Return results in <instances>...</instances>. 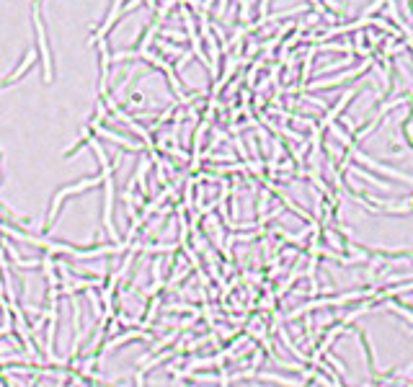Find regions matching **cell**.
Listing matches in <instances>:
<instances>
[{"label":"cell","instance_id":"obj_1","mask_svg":"<svg viewBox=\"0 0 413 387\" xmlns=\"http://www.w3.org/2000/svg\"><path fill=\"white\" fill-rule=\"evenodd\" d=\"M101 181H104V176H96V178H86V181H80V184H75V186H65V189H60V191H57V196L52 199V207H49V212H47V225H45V230H42V235H47V232L52 230L54 217H57V210H60V204H62V199H65V196L86 191V189H91V186H98Z\"/></svg>","mask_w":413,"mask_h":387}]
</instances>
